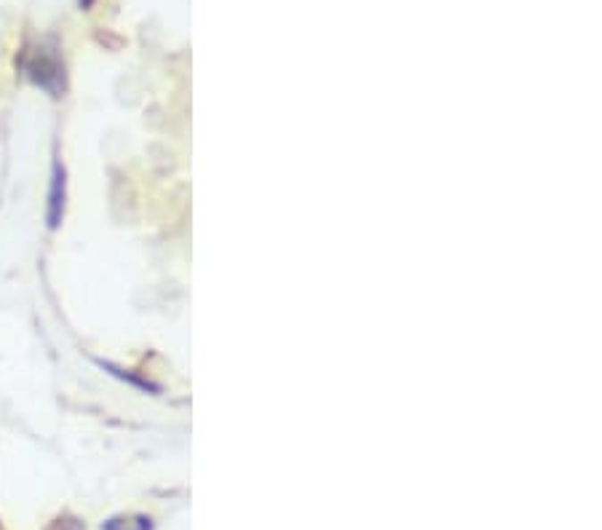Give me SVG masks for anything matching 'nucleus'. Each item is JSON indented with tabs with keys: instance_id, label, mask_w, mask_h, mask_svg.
Returning a JSON list of instances; mask_svg holds the SVG:
<instances>
[{
	"instance_id": "obj_1",
	"label": "nucleus",
	"mask_w": 602,
	"mask_h": 530,
	"mask_svg": "<svg viewBox=\"0 0 602 530\" xmlns=\"http://www.w3.org/2000/svg\"><path fill=\"white\" fill-rule=\"evenodd\" d=\"M21 67H24V75L29 78V83H35L46 94H51V97L64 94V62H62L59 46L54 40H40L35 48H29Z\"/></svg>"
},
{
	"instance_id": "obj_2",
	"label": "nucleus",
	"mask_w": 602,
	"mask_h": 530,
	"mask_svg": "<svg viewBox=\"0 0 602 530\" xmlns=\"http://www.w3.org/2000/svg\"><path fill=\"white\" fill-rule=\"evenodd\" d=\"M64 198H67V172L59 161H54L51 169V185H48V206H46V223L48 231H56L64 217Z\"/></svg>"
},
{
	"instance_id": "obj_3",
	"label": "nucleus",
	"mask_w": 602,
	"mask_h": 530,
	"mask_svg": "<svg viewBox=\"0 0 602 530\" xmlns=\"http://www.w3.org/2000/svg\"><path fill=\"white\" fill-rule=\"evenodd\" d=\"M150 517H113L107 520L102 530H150Z\"/></svg>"
},
{
	"instance_id": "obj_4",
	"label": "nucleus",
	"mask_w": 602,
	"mask_h": 530,
	"mask_svg": "<svg viewBox=\"0 0 602 530\" xmlns=\"http://www.w3.org/2000/svg\"><path fill=\"white\" fill-rule=\"evenodd\" d=\"M78 5H80V8L86 11V8H91V5H94V0H78Z\"/></svg>"
}]
</instances>
